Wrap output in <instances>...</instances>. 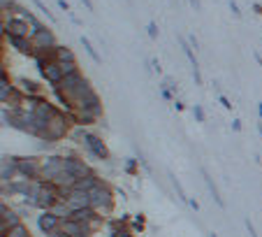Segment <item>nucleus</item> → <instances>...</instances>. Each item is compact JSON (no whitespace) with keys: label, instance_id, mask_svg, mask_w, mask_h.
Returning <instances> with one entry per match:
<instances>
[{"label":"nucleus","instance_id":"obj_1","mask_svg":"<svg viewBox=\"0 0 262 237\" xmlns=\"http://www.w3.org/2000/svg\"><path fill=\"white\" fill-rule=\"evenodd\" d=\"M70 133H72V119H70V114H67L65 110H58L40 140L42 142H61V140H65Z\"/></svg>","mask_w":262,"mask_h":237},{"label":"nucleus","instance_id":"obj_2","mask_svg":"<svg viewBox=\"0 0 262 237\" xmlns=\"http://www.w3.org/2000/svg\"><path fill=\"white\" fill-rule=\"evenodd\" d=\"M91 195V209L104 219H109L114 212V191L109 189V184L102 182L100 186H95L93 191H88Z\"/></svg>","mask_w":262,"mask_h":237},{"label":"nucleus","instance_id":"obj_3","mask_svg":"<svg viewBox=\"0 0 262 237\" xmlns=\"http://www.w3.org/2000/svg\"><path fill=\"white\" fill-rule=\"evenodd\" d=\"M72 133L77 135L81 142H84V146L88 149V153H91V156L100 158V161H107V158H109V149H107V144L102 142V137H100V135L84 130V126L72 128Z\"/></svg>","mask_w":262,"mask_h":237},{"label":"nucleus","instance_id":"obj_4","mask_svg":"<svg viewBox=\"0 0 262 237\" xmlns=\"http://www.w3.org/2000/svg\"><path fill=\"white\" fill-rule=\"evenodd\" d=\"M40 165H42V175H40V179H44V182H54L61 172H65V158L58 156V153L40 156Z\"/></svg>","mask_w":262,"mask_h":237},{"label":"nucleus","instance_id":"obj_5","mask_svg":"<svg viewBox=\"0 0 262 237\" xmlns=\"http://www.w3.org/2000/svg\"><path fill=\"white\" fill-rule=\"evenodd\" d=\"M37 70H40V74H42V79L47 82V84L54 89L56 84H61L63 82V70L61 65H58V61L56 58H49V61H37Z\"/></svg>","mask_w":262,"mask_h":237},{"label":"nucleus","instance_id":"obj_6","mask_svg":"<svg viewBox=\"0 0 262 237\" xmlns=\"http://www.w3.org/2000/svg\"><path fill=\"white\" fill-rule=\"evenodd\" d=\"M21 223V216H19V212L14 209V207L7 205V200L3 198V202H0V237L7 235V232L12 230L14 225Z\"/></svg>","mask_w":262,"mask_h":237},{"label":"nucleus","instance_id":"obj_7","mask_svg":"<svg viewBox=\"0 0 262 237\" xmlns=\"http://www.w3.org/2000/svg\"><path fill=\"white\" fill-rule=\"evenodd\" d=\"M17 168H19V175L31 177V179H40V175H42L40 158L35 156H17Z\"/></svg>","mask_w":262,"mask_h":237},{"label":"nucleus","instance_id":"obj_8","mask_svg":"<svg viewBox=\"0 0 262 237\" xmlns=\"http://www.w3.org/2000/svg\"><path fill=\"white\" fill-rule=\"evenodd\" d=\"M63 158H65V172L74 175V177H77V179H81V177L93 175V170H91V168H88V163H86L84 158L74 156V153H67V156H63Z\"/></svg>","mask_w":262,"mask_h":237},{"label":"nucleus","instance_id":"obj_9","mask_svg":"<svg viewBox=\"0 0 262 237\" xmlns=\"http://www.w3.org/2000/svg\"><path fill=\"white\" fill-rule=\"evenodd\" d=\"M61 216H56L54 212H42L40 216H37V228H40V232H42L44 237H51L58 228H61Z\"/></svg>","mask_w":262,"mask_h":237},{"label":"nucleus","instance_id":"obj_10","mask_svg":"<svg viewBox=\"0 0 262 237\" xmlns=\"http://www.w3.org/2000/svg\"><path fill=\"white\" fill-rule=\"evenodd\" d=\"M17 175H19L17 156H7V153H5V156L0 158V184L12 182Z\"/></svg>","mask_w":262,"mask_h":237},{"label":"nucleus","instance_id":"obj_11","mask_svg":"<svg viewBox=\"0 0 262 237\" xmlns=\"http://www.w3.org/2000/svg\"><path fill=\"white\" fill-rule=\"evenodd\" d=\"M14 86H17V89L24 93V96H40V93H42V86L35 84L33 79H26V77L17 79V82H14Z\"/></svg>","mask_w":262,"mask_h":237},{"label":"nucleus","instance_id":"obj_12","mask_svg":"<svg viewBox=\"0 0 262 237\" xmlns=\"http://www.w3.org/2000/svg\"><path fill=\"white\" fill-rule=\"evenodd\" d=\"M14 91H17V86L10 82V77H7V70L3 67V70H0V100H3V105L10 100V96H12Z\"/></svg>","mask_w":262,"mask_h":237},{"label":"nucleus","instance_id":"obj_13","mask_svg":"<svg viewBox=\"0 0 262 237\" xmlns=\"http://www.w3.org/2000/svg\"><path fill=\"white\" fill-rule=\"evenodd\" d=\"M3 40L12 44L19 54H24V56H31L33 54V42L28 40V37H3Z\"/></svg>","mask_w":262,"mask_h":237},{"label":"nucleus","instance_id":"obj_14","mask_svg":"<svg viewBox=\"0 0 262 237\" xmlns=\"http://www.w3.org/2000/svg\"><path fill=\"white\" fill-rule=\"evenodd\" d=\"M100 184H102V179H100V177L93 172V175H88V177H81V179H77L74 189H77V191H86V193H88V191H93L95 186H100Z\"/></svg>","mask_w":262,"mask_h":237},{"label":"nucleus","instance_id":"obj_15","mask_svg":"<svg viewBox=\"0 0 262 237\" xmlns=\"http://www.w3.org/2000/svg\"><path fill=\"white\" fill-rule=\"evenodd\" d=\"M200 172H202V177H204V184H207V189H209V193H211V198H213V200H216V205H218V207H223V209H225V200L220 198V193H218V186L213 184L211 175H209V172L204 170V168H202Z\"/></svg>","mask_w":262,"mask_h":237},{"label":"nucleus","instance_id":"obj_16","mask_svg":"<svg viewBox=\"0 0 262 237\" xmlns=\"http://www.w3.org/2000/svg\"><path fill=\"white\" fill-rule=\"evenodd\" d=\"M54 58H56V61H77L74 54H72V49L63 47V44H58V47L54 49Z\"/></svg>","mask_w":262,"mask_h":237},{"label":"nucleus","instance_id":"obj_17","mask_svg":"<svg viewBox=\"0 0 262 237\" xmlns=\"http://www.w3.org/2000/svg\"><path fill=\"white\" fill-rule=\"evenodd\" d=\"M3 237H33V235H31V230H28V225L21 221V223L14 225L12 230L7 232V235H3Z\"/></svg>","mask_w":262,"mask_h":237},{"label":"nucleus","instance_id":"obj_18","mask_svg":"<svg viewBox=\"0 0 262 237\" xmlns=\"http://www.w3.org/2000/svg\"><path fill=\"white\" fill-rule=\"evenodd\" d=\"M81 44H84V49H86V51H88V56H91L93 61H95V63H102V58H100V54H98V51H95V49H93V44L88 42L86 37H81Z\"/></svg>","mask_w":262,"mask_h":237},{"label":"nucleus","instance_id":"obj_19","mask_svg":"<svg viewBox=\"0 0 262 237\" xmlns=\"http://www.w3.org/2000/svg\"><path fill=\"white\" fill-rule=\"evenodd\" d=\"M170 179H172V184H174V189H177V195H179V198H181L183 202H186V205H188V202H190V198H188V195H186V193H183V189H181V184H179V179H177V177H174V175H170Z\"/></svg>","mask_w":262,"mask_h":237},{"label":"nucleus","instance_id":"obj_20","mask_svg":"<svg viewBox=\"0 0 262 237\" xmlns=\"http://www.w3.org/2000/svg\"><path fill=\"white\" fill-rule=\"evenodd\" d=\"M137 163H140V158L137 156L128 158V161H125V172H128V175H135V172H137Z\"/></svg>","mask_w":262,"mask_h":237},{"label":"nucleus","instance_id":"obj_21","mask_svg":"<svg viewBox=\"0 0 262 237\" xmlns=\"http://www.w3.org/2000/svg\"><path fill=\"white\" fill-rule=\"evenodd\" d=\"M33 5H35V7H37V10H40V12H44V14H47V19H51V21H54V14H51V12H49V7L44 5L42 0H33Z\"/></svg>","mask_w":262,"mask_h":237},{"label":"nucleus","instance_id":"obj_22","mask_svg":"<svg viewBox=\"0 0 262 237\" xmlns=\"http://www.w3.org/2000/svg\"><path fill=\"white\" fill-rule=\"evenodd\" d=\"M109 237H135V235H133V230H128V228H116Z\"/></svg>","mask_w":262,"mask_h":237},{"label":"nucleus","instance_id":"obj_23","mask_svg":"<svg viewBox=\"0 0 262 237\" xmlns=\"http://www.w3.org/2000/svg\"><path fill=\"white\" fill-rule=\"evenodd\" d=\"M14 5H17L14 0H0V12H12Z\"/></svg>","mask_w":262,"mask_h":237},{"label":"nucleus","instance_id":"obj_24","mask_svg":"<svg viewBox=\"0 0 262 237\" xmlns=\"http://www.w3.org/2000/svg\"><path fill=\"white\" fill-rule=\"evenodd\" d=\"M147 33H149V37H151V40H156V37H158V24H156V21H151V24L147 26Z\"/></svg>","mask_w":262,"mask_h":237},{"label":"nucleus","instance_id":"obj_25","mask_svg":"<svg viewBox=\"0 0 262 237\" xmlns=\"http://www.w3.org/2000/svg\"><path fill=\"white\" fill-rule=\"evenodd\" d=\"M193 116H195V121H204V110H202V105H193Z\"/></svg>","mask_w":262,"mask_h":237},{"label":"nucleus","instance_id":"obj_26","mask_svg":"<svg viewBox=\"0 0 262 237\" xmlns=\"http://www.w3.org/2000/svg\"><path fill=\"white\" fill-rule=\"evenodd\" d=\"M165 86H167V89H170V91H172V93L177 91V82H174V79H170V77L165 79Z\"/></svg>","mask_w":262,"mask_h":237},{"label":"nucleus","instance_id":"obj_27","mask_svg":"<svg viewBox=\"0 0 262 237\" xmlns=\"http://www.w3.org/2000/svg\"><path fill=\"white\" fill-rule=\"evenodd\" d=\"M160 93H163L165 100H172V98H174V93H172L170 89H167V86H163V89H160Z\"/></svg>","mask_w":262,"mask_h":237},{"label":"nucleus","instance_id":"obj_28","mask_svg":"<svg viewBox=\"0 0 262 237\" xmlns=\"http://www.w3.org/2000/svg\"><path fill=\"white\" fill-rule=\"evenodd\" d=\"M246 230H248V235H250V237H257V230L253 228V223H250L248 219H246Z\"/></svg>","mask_w":262,"mask_h":237},{"label":"nucleus","instance_id":"obj_29","mask_svg":"<svg viewBox=\"0 0 262 237\" xmlns=\"http://www.w3.org/2000/svg\"><path fill=\"white\" fill-rule=\"evenodd\" d=\"M218 100H220V105H223V107H225V110H232V103H230V100H227L225 96H220Z\"/></svg>","mask_w":262,"mask_h":237},{"label":"nucleus","instance_id":"obj_30","mask_svg":"<svg viewBox=\"0 0 262 237\" xmlns=\"http://www.w3.org/2000/svg\"><path fill=\"white\" fill-rule=\"evenodd\" d=\"M230 10H232V12H234V14H237V17H241V10H239V7H237V3H234V0H232V3H230Z\"/></svg>","mask_w":262,"mask_h":237},{"label":"nucleus","instance_id":"obj_31","mask_svg":"<svg viewBox=\"0 0 262 237\" xmlns=\"http://www.w3.org/2000/svg\"><path fill=\"white\" fill-rule=\"evenodd\" d=\"M81 3H84V7L88 12H93V0H81Z\"/></svg>","mask_w":262,"mask_h":237},{"label":"nucleus","instance_id":"obj_32","mask_svg":"<svg viewBox=\"0 0 262 237\" xmlns=\"http://www.w3.org/2000/svg\"><path fill=\"white\" fill-rule=\"evenodd\" d=\"M151 63H153V65H151V67H153V70H156V72H158V74H160V72H163V67H160V63H158V61H151Z\"/></svg>","mask_w":262,"mask_h":237},{"label":"nucleus","instance_id":"obj_33","mask_svg":"<svg viewBox=\"0 0 262 237\" xmlns=\"http://www.w3.org/2000/svg\"><path fill=\"white\" fill-rule=\"evenodd\" d=\"M232 128H234V130H241V121H239V119H234V121H232Z\"/></svg>","mask_w":262,"mask_h":237},{"label":"nucleus","instance_id":"obj_34","mask_svg":"<svg viewBox=\"0 0 262 237\" xmlns=\"http://www.w3.org/2000/svg\"><path fill=\"white\" fill-rule=\"evenodd\" d=\"M190 3V7H193V10H200V0H188Z\"/></svg>","mask_w":262,"mask_h":237},{"label":"nucleus","instance_id":"obj_35","mask_svg":"<svg viewBox=\"0 0 262 237\" xmlns=\"http://www.w3.org/2000/svg\"><path fill=\"white\" fill-rule=\"evenodd\" d=\"M58 7H61V10H67V7H70V5H67L65 0H58Z\"/></svg>","mask_w":262,"mask_h":237},{"label":"nucleus","instance_id":"obj_36","mask_svg":"<svg viewBox=\"0 0 262 237\" xmlns=\"http://www.w3.org/2000/svg\"><path fill=\"white\" fill-rule=\"evenodd\" d=\"M253 10H255V14H262V5H257V3L253 5Z\"/></svg>","mask_w":262,"mask_h":237},{"label":"nucleus","instance_id":"obj_37","mask_svg":"<svg viewBox=\"0 0 262 237\" xmlns=\"http://www.w3.org/2000/svg\"><path fill=\"white\" fill-rule=\"evenodd\" d=\"M257 114H260V119H262V103L257 105Z\"/></svg>","mask_w":262,"mask_h":237},{"label":"nucleus","instance_id":"obj_38","mask_svg":"<svg viewBox=\"0 0 262 237\" xmlns=\"http://www.w3.org/2000/svg\"><path fill=\"white\" fill-rule=\"evenodd\" d=\"M257 133H260V137H262V123H257Z\"/></svg>","mask_w":262,"mask_h":237},{"label":"nucleus","instance_id":"obj_39","mask_svg":"<svg viewBox=\"0 0 262 237\" xmlns=\"http://www.w3.org/2000/svg\"><path fill=\"white\" fill-rule=\"evenodd\" d=\"M209 237H218V235H216V232H213V230H211V232H209Z\"/></svg>","mask_w":262,"mask_h":237}]
</instances>
